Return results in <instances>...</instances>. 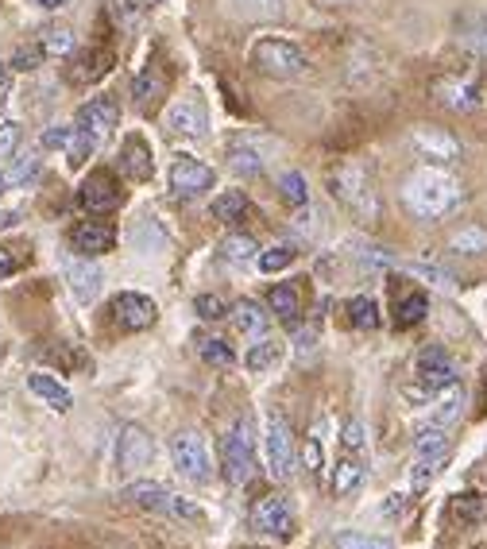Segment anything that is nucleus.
Masks as SVG:
<instances>
[{
	"mask_svg": "<svg viewBox=\"0 0 487 549\" xmlns=\"http://www.w3.org/2000/svg\"><path fill=\"white\" fill-rule=\"evenodd\" d=\"M402 202L414 217L422 221H437L445 213H453L460 202V182L449 171H437V167H422L406 178L402 186Z\"/></svg>",
	"mask_w": 487,
	"mask_h": 549,
	"instance_id": "f257e3e1",
	"label": "nucleus"
},
{
	"mask_svg": "<svg viewBox=\"0 0 487 549\" xmlns=\"http://www.w3.org/2000/svg\"><path fill=\"white\" fill-rule=\"evenodd\" d=\"M329 194L360 221H375L379 217V194H375L372 174L356 163H344L337 171L329 174Z\"/></svg>",
	"mask_w": 487,
	"mask_h": 549,
	"instance_id": "f03ea898",
	"label": "nucleus"
},
{
	"mask_svg": "<svg viewBox=\"0 0 487 549\" xmlns=\"http://www.w3.org/2000/svg\"><path fill=\"white\" fill-rule=\"evenodd\" d=\"M221 461H225L229 484H236V488L252 484V476H256L259 468V453H256V434H252V422H248V418L232 422V430L225 434V441H221Z\"/></svg>",
	"mask_w": 487,
	"mask_h": 549,
	"instance_id": "7ed1b4c3",
	"label": "nucleus"
},
{
	"mask_svg": "<svg viewBox=\"0 0 487 549\" xmlns=\"http://www.w3.org/2000/svg\"><path fill=\"white\" fill-rule=\"evenodd\" d=\"M252 66L259 74H267V78H302L310 70V58H306V51H298L294 43H287V39L267 35V39H259L252 47Z\"/></svg>",
	"mask_w": 487,
	"mask_h": 549,
	"instance_id": "20e7f679",
	"label": "nucleus"
},
{
	"mask_svg": "<svg viewBox=\"0 0 487 549\" xmlns=\"http://www.w3.org/2000/svg\"><path fill=\"white\" fill-rule=\"evenodd\" d=\"M124 499H132L136 507H144V511H155V515H174V519H201V511L190 503V499H182V495H171L163 484H155V480H132L128 488H124Z\"/></svg>",
	"mask_w": 487,
	"mask_h": 549,
	"instance_id": "39448f33",
	"label": "nucleus"
},
{
	"mask_svg": "<svg viewBox=\"0 0 487 549\" xmlns=\"http://www.w3.org/2000/svg\"><path fill=\"white\" fill-rule=\"evenodd\" d=\"M263 453H267V472L275 480H290L294 472V437H290V426L283 414H267L263 418Z\"/></svg>",
	"mask_w": 487,
	"mask_h": 549,
	"instance_id": "423d86ee",
	"label": "nucleus"
},
{
	"mask_svg": "<svg viewBox=\"0 0 487 549\" xmlns=\"http://www.w3.org/2000/svg\"><path fill=\"white\" fill-rule=\"evenodd\" d=\"M151 461H155V437H151V430L136 426V422H124L120 434H116V468L124 476H136V472L151 468Z\"/></svg>",
	"mask_w": 487,
	"mask_h": 549,
	"instance_id": "0eeeda50",
	"label": "nucleus"
},
{
	"mask_svg": "<svg viewBox=\"0 0 487 549\" xmlns=\"http://www.w3.org/2000/svg\"><path fill=\"white\" fill-rule=\"evenodd\" d=\"M171 461L174 468L194 480V484H205L213 476V461H209V449H205V437L194 434V430H178L171 437Z\"/></svg>",
	"mask_w": 487,
	"mask_h": 549,
	"instance_id": "6e6552de",
	"label": "nucleus"
},
{
	"mask_svg": "<svg viewBox=\"0 0 487 549\" xmlns=\"http://www.w3.org/2000/svg\"><path fill=\"white\" fill-rule=\"evenodd\" d=\"M113 318L120 329L140 333V329H151L159 321V306H155V298H147L140 290H120L113 298Z\"/></svg>",
	"mask_w": 487,
	"mask_h": 549,
	"instance_id": "1a4fd4ad",
	"label": "nucleus"
},
{
	"mask_svg": "<svg viewBox=\"0 0 487 549\" xmlns=\"http://www.w3.org/2000/svg\"><path fill=\"white\" fill-rule=\"evenodd\" d=\"M213 182H217L213 167H205L194 155H178L171 163V190L178 198H201L205 190H213Z\"/></svg>",
	"mask_w": 487,
	"mask_h": 549,
	"instance_id": "9d476101",
	"label": "nucleus"
},
{
	"mask_svg": "<svg viewBox=\"0 0 487 549\" xmlns=\"http://www.w3.org/2000/svg\"><path fill=\"white\" fill-rule=\"evenodd\" d=\"M414 376L422 387H430V391H445V387H453L457 383V364H453V356L445 352V348H422L418 352V364H414Z\"/></svg>",
	"mask_w": 487,
	"mask_h": 549,
	"instance_id": "9b49d317",
	"label": "nucleus"
},
{
	"mask_svg": "<svg viewBox=\"0 0 487 549\" xmlns=\"http://www.w3.org/2000/svg\"><path fill=\"white\" fill-rule=\"evenodd\" d=\"M252 530L290 538V534H294V507H290V499H283V495H263L256 507H252Z\"/></svg>",
	"mask_w": 487,
	"mask_h": 549,
	"instance_id": "f8f14e48",
	"label": "nucleus"
},
{
	"mask_svg": "<svg viewBox=\"0 0 487 549\" xmlns=\"http://www.w3.org/2000/svg\"><path fill=\"white\" fill-rule=\"evenodd\" d=\"M433 97H437L445 109H453V113H476V109L484 105L480 86H476L472 78H457V74L437 78V82H433Z\"/></svg>",
	"mask_w": 487,
	"mask_h": 549,
	"instance_id": "ddd939ff",
	"label": "nucleus"
},
{
	"mask_svg": "<svg viewBox=\"0 0 487 549\" xmlns=\"http://www.w3.org/2000/svg\"><path fill=\"white\" fill-rule=\"evenodd\" d=\"M66 287L82 306H89V302H97V294L105 287V271L89 256H74V260H66Z\"/></svg>",
	"mask_w": 487,
	"mask_h": 549,
	"instance_id": "4468645a",
	"label": "nucleus"
},
{
	"mask_svg": "<svg viewBox=\"0 0 487 549\" xmlns=\"http://www.w3.org/2000/svg\"><path fill=\"white\" fill-rule=\"evenodd\" d=\"M116 120H120V109H116L113 97H89L86 105L78 109V116H74V128L93 132L97 140H109L113 128H116Z\"/></svg>",
	"mask_w": 487,
	"mask_h": 549,
	"instance_id": "2eb2a0df",
	"label": "nucleus"
},
{
	"mask_svg": "<svg viewBox=\"0 0 487 549\" xmlns=\"http://www.w3.org/2000/svg\"><path fill=\"white\" fill-rule=\"evenodd\" d=\"M70 244H74V252H78V256L97 260V256L113 252L116 229L113 225H105V221H82V225H74V229H70Z\"/></svg>",
	"mask_w": 487,
	"mask_h": 549,
	"instance_id": "dca6fc26",
	"label": "nucleus"
},
{
	"mask_svg": "<svg viewBox=\"0 0 487 549\" xmlns=\"http://www.w3.org/2000/svg\"><path fill=\"white\" fill-rule=\"evenodd\" d=\"M167 128L178 132V136L201 140L205 128H209V113H205V105H201L198 97H182V101H174L171 109H167Z\"/></svg>",
	"mask_w": 487,
	"mask_h": 549,
	"instance_id": "f3484780",
	"label": "nucleus"
},
{
	"mask_svg": "<svg viewBox=\"0 0 487 549\" xmlns=\"http://www.w3.org/2000/svg\"><path fill=\"white\" fill-rule=\"evenodd\" d=\"M82 205L89 213H109L120 205V182L109 171H93L82 182Z\"/></svg>",
	"mask_w": 487,
	"mask_h": 549,
	"instance_id": "a211bd4d",
	"label": "nucleus"
},
{
	"mask_svg": "<svg viewBox=\"0 0 487 549\" xmlns=\"http://www.w3.org/2000/svg\"><path fill=\"white\" fill-rule=\"evenodd\" d=\"M120 171L128 174L132 182H147L151 174H155V155H151V144H147L144 136H128L124 144H120Z\"/></svg>",
	"mask_w": 487,
	"mask_h": 549,
	"instance_id": "6ab92c4d",
	"label": "nucleus"
},
{
	"mask_svg": "<svg viewBox=\"0 0 487 549\" xmlns=\"http://www.w3.org/2000/svg\"><path fill=\"white\" fill-rule=\"evenodd\" d=\"M364 453H348L344 449L341 457H337V464H333V480H329V488H333V495H352L360 484H364Z\"/></svg>",
	"mask_w": 487,
	"mask_h": 549,
	"instance_id": "aec40b11",
	"label": "nucleus"
},
{
	"mask_svg": "<svg viewBox=\"0 0 487 549\" xmlns=\"http://www.w3.org/2000/svg\"><path fill=\"white\" fill-rule=\"evenodd\" d=\"M167 93V74H163V66H155V62H147L144 70H140V78H136V86H132V97H136V109H144L151 113L155 105H159V97Z\"/></svg>",
	"mask_w": 487,
	"mask_h": 549,
	"instance_id": "412c9836",
	"label": "nucleus"
},
{
	"mask_svg": "<svg viewBox=\"0 0 487 549\" xmlns=\"http://www.w3.org/2000/svg\"><path fill=\"white\" fill-rule=\"evenodd\" d=\"M28 391L31 395H39L43 403L58 410V414H66L70 406H74V395H70V387H62L55 376H47V372H31L28 376Z\"/></svg>",
	"mask_w": 487,
	"mask_h": 549,
	"instance_id": "4be33fe9",
	"label": "nucleus"
},
{
	"mask_svg": "<svg viewBox=\"0 0 487 549\" xmlns=\"http://www.w3.org/2000/svg\"><path fill=\"white\" fill-rule=\"evenodd\" d=\"M414 144L422 155H430V159H441V163H453L460 155V144L449 136V132H437V128H422V132H414Z\"/></svg>",
	"mask_w": 487,
	"mask_h": 549,
	"instance_id": "5701e85b",
	"label": "nucleus"
},
{
	"mask_svg": "<svg viewBox=\"0 0 487 549\" xmlns=\"http://www.w3.org/2000/svg\"><path fill=\"white\" fill-rule=\"evenodd\" d=\"M283 364V345L279 341H271V337H259L256 345L244 352V368L248 372H256V376H263V372H275Z\"/></svg>",
	"mask_w": 487,
	"mask_h": 549,
	"instance_id": "b1692460",
	"label": "nucleus"
},
{
	"mask_svg": "<svg viewBox=\"0 0 487 549\" xmlns=\"http://www.w3.org/2000/svg\"><path fill=\"white\" fill-rule=\"evenodd\" d=\"M267 321H271V314H263V306L252 302V298L236 302V310H232V325H236V333H240V337H263Z\"/></svg>",
	"mask_w": 487,
	"mask_h": 549,
	"instance_id": "393cba45",
	"label": "nucleus"
},
{
	"mask_svg": "<svg viewBox=\"0 0 487 549\" xmlns=\"http://www.w3.org/2000/svg\"><path fill=\"white\" fill-rule=\"evenodd\" d=\"M426 314H430V298L422 290H410V294H402L395 302V325L399 329H414Z\"/></svg>",
	"mask_w": 487,
	"mask_h": 549,
	"instance_id": "a878e982",
	"label": "nucleus"
},
{
	"mask_svg": "<svg viewBox=\"0 0 487 549\" xmlns=\"http://www.w3.org/2000/svg\"><path fill=\"white\" fill-rule=\"evenodd\" d=\"M460 410H464V391L453 383V387H445V391H441V399L433 403L430 426H449V422H457Z\"/></svg>",
	"mask_w": 487,
	"mask_h": 549,
	"instance_id": "bb28decb",
	"label": "nucleus"
},
{
	"mask_svg": "<svg viewBox=\"0 0 487 549\" xmlns=\"http://www.w3.org/2000/svg\"><path fill=\"white\" fill-rule=\"evenodd\" d=\"M256 256L259 248L252 236H240V232H236V236H225V240H221V260L232 263V267H248Z\"/></svg>",
	"mask_w": 487,
	"mask_h": 549,
	"instance_id": "cd10ccee",
	"label": "nucleus"
},
{
	"mask_svg": "<svg viewBox=\"0 0 487 549\" xmlns=\"http://www.w3.org/2000/svg\"><path fill=\"white\" fill-rule=\"evenodd\" d=\"M244 213H248V198H244V190H225V194L213 198V217L225 221V225L244 221Z\"/></svg>",
	"mask_w": 487,
	"mask_h": 549,
	"instance_id": "c85d7f7f",
	"label": "nucleus"
},
{
	"mask_svg": "<svg viewBox=\"0 0 487 549\" xmlns=\"http://www.w3.org/2000/svg\"><path fill=\"white\" fill-rule=\"evenodd\" d=\"M449 248L460 256H480V252H487V229L484 225H464L449 236Z\"/></svg>",
	"mask_w": 487,
	"mask_h": 549,
	"instance_id": "c756f323",
	"label": "nucleus"
},
{
	"mask_svg": "<svg viewBox=\"0 0 487 549\" xmlns=\"http://www.w3.org/2000/svg\"><path fill=\"white\" fill-rule=\"evenodd\" d=\"M267 306H271V314L279 321H294L298 318V290L290 287V283H279V287H271V294H267Z\"/></svg>",
	"mask_w": 487,
	"mask_h": 549,
	"instance_id": "7c9ffc66",
	"label": "nucleus"
},
{
	"mask_svg": "<svg viewBox=\"0 0 487 549\" xmlns=\"http://www.w3.org/2000/svg\"><path fill=\"white\" fill-rule=\"evenodd\" d=\"M294 244H287V240H279V244H271L267 252H259L256 263H259V271L263 275H279V271H287L290 263H294Z\"/></svg>",
	"mask_w": 487,
	"mask_h": 549,
	"instance_id": "2f4dec72",
	"label": "nucleus"
},
{
	"mask_svg": "<svg viewBox=\"0 0 487 549\" xmlns=\"http://www.w3.org/2000/svg\"><path fill=\"white\" fill-rule=\"evenodd\" d=\"M348 321H352V329H379V302L368 294H356L348 302Z\"/></svg>",
	"mask_w": 487,
	"mask_h": 549,
	"instance_id": "473e14b6",
	"label": "nucleus"
},
{
	"mask_svg": "<svg viewBox=\"0 0 487 549\" xmlns=\"http://www.w3.org/2000/svg\"><path fill=\"white\" fill-rule=\"evenodd\" d=\"M418 457H445L449 453V426H426L414 441Z\"/></svg>",
	"mask_w": 487,
	"mask_h": 549,
	"instance_id": "72a5a7b5",
	"label": "nucleus"
},
{
	"mask_svg": "<svg viewBox=\"0 0 487 549\" xmlns=\"http://www.w3.org/2000/svg\"><path fill=\"white\" fill-rule=\"evenodd\" d=\"M333 549H395V542L364 534V530H341V534H333Z\"/></svg>",
	"mask_w": 487,
	"mask_h": 549,
	"instance_id": "f704fd0d",
	"label": "nucleus"
},
{
	"mask_svg": "<svg viewBox=\"0 0 487 549\" xmlns=\"http://www.w3.org/2000/svg\"><path fill=\"white\" fill-rule=\"evenodd\" d=\"M460 39H464V47H472V51L487 55V12L464 16V24H460Z\"/></svg>",
	"mask_w": 487,
	"mask_h": 549,
	"instance_id": "c9c22d12",
	"label": "nucleus"
},
{
	"mask_svg": "<svg viewBox=\"0 0 487 549\" xmlns=\"http://www.w3.org/2000/svg\"><path fill=\"white\" fill-rule=\"evenodd\" d=\"M198 352H201V360L213 364V368H232V364H236V352H232L221 337H201Z\"/></svg>",
	"mask_w": 487,
	"mask_h": 549,
	"instance_id": "e433bc0d",
	"label": "nucleus"
},
{
	"mask_svg": "<svg viewBox=\"0 0 487 549\" xmlns=\"http://www.w3.org/2000/svg\"><path fill=\"white\" fill-rule=\"evenodd\" d=\"M229 163H232V171L236 174H259L263 171V155H259L252 144H236L229 147Z\"/></svg>",
	"mask_w": 487,
	"mask_h": 549,
	"instance_id": "4c0bfd02",
	"label": "nucleus"
},
{
	"mask_svg": "<svg viewBox=\"0 0 487 549\" xmlns=\"http://www.w3.org/2000/svg\"><path fill=\"white\" fill-rule=\"evenodd\" d=\"M244 20H275L283 12V0H229Z\"/></svg>",
	"mask_w": 487,
	"mask_h": 549,
	"instance_id": "58836bf2",
	"label": "nucleus"
},
{
	"mask_svg": "<svg viewBox=\"0 0 487 549\" xmlns=\"http://www.w3.org/2000/svg\"><path fill=\"white\" fill-rule=\"evenodd\" d=\"M453 515L460 522H480L487 515V499L480 492H460L453 499Z\"/></svg>",
	"mask_w": 487,
	"mask_h": 549,
	"instance_id": "ea45409f",
	"label": "nucleus"
},
{
	"mask_svg": "<svg viewBox=\"0 0 487 549\" xmlns=\"http://www.w3.org/2000/svg\"><path fill=\"white\" fill-rule=\"evenodd\" d=\"M109 62H113L109 51H93V55H86L78 62V70H74L70 78H74V82H97V78L109 70Z\"/></svg>",
	"mask_w": 487,
	"mask_h": 549,
	"instance_id": "a19ab883",
	"label": "nucleus"
},
{
	"mask_svg": "<svg viewBox=\"0 0 487 549\" xmlns=\"http://www.w3.org/2000/svg\"><path fill=\"white\" fill-rule=\"evenodd\" d=\"M101 147V140L93 136V132H82V128H74V136H70V144H66V159L78 167V163H86L89 155Z\"/></svg>",
	"mask_w": 487,
	"mask_h": 549,
	"instance_id": "79ce46f5",
	"label": "nucleus"
},
{
	"mask_svg": "<svg viewBox=\"0 0 487 549\" xmlns=\"http://www.w3.org/2000/svg\"><path fill=\"white\" fill-rule=\"evenodd\" d=\"M39 167H43V163H39V155H20V159H12V167H8V171H4V182H8V186H24V182H31V178H35V174H39Z\"/></svg>",
	"mask_w": 487,
	"mask_h": 549,
	"instance_id": "37998d69",
	"label": "nucleus"
},
{
	"mask_svg": "<svg viewBox=\"0 0 487 549\" xmlns=\"http://www.w3.org/2000/svg\"><path fill=\"white\" fill-rule=\"evenodd\" d=\"M279 190H283V198H287L290 205H310V186H306V178L298 171H287L283 178H279Z\"/></svg>",
	"mask_w": 487,
	"mask_h": 549,
	"instance_id": "c03bdc74",
	"label": "nucleus"
},
{
	"mask_svg": "<svg viewBox=\"0 0 487 549\" xmlns=\"http://www.w3.org/2000/svg\"><path fill=\"white\" fill-rule=\"evenodd\" d=\"M441 464H445V457H418L414 472H410L414 492H426V488H430L433 480H437V472H441Z\"/></svg>",
	"mask_w": 487,
	"mask_h": 549,
	"instance_id": "a18cd8bd",
	"label": "nucleus"
},
{
	"mask_svg": "<svg viewBox=\"0 0 487 549\" xmlns=\"http://www.w3.org/2000/svg\"><path fill=\"white\" fill-rule=\"evenodd\" d=\"M194 310H198L201 321L229 318V306H225V298H221V294H198V298H194Z\"/></svg>",
	"mask_w": 487,
	"mask_h": 549,
	"instance_id": "49530a36",
	"label": "nucleus"
},
{
	"mask_svg": "<svg viewBox=\"0 0 487 549\" xmlns=\"http://www.w3.org/2000/svg\"><path fill=\"white\" fill-rule=\"evenodd\" d=\"M341 449H348V453H368V434H364V422H360V418H348V422H344Z\"/></svg>",
	"mask_w": 487,
	"mask_h": 549,
	"instance_id": "de8ad7c7",
	"label": "nucleus"
},
{
	"mask_svg": "<svg viewBox=\"0 0 487 549\" xmlns=\"http://www.w3.org/2000/svg\"><path fill=\"white\" fill-rule=\"evenodd\" d=\"M70 47H74V31L70 28L43 31V51H47V55H66Z\"/></svg>",
	"mask_w": 487,
	"mask_h": 549,
	"instance_id": "09e8293b",
	"label": "nucleus"
},
{
	"mask_svg": "<svg viewBox=\"0 0 487 549\" xmlns=\"http://www.w3.org/2000/svg\"><path fill=\"white\" fill-rule=\"evenodd\" d=\"M20 140H24L20 124H16V120H0V159H12Z\"/></svg>",
	"mask_w": 487,
	"mask_h": 549,
	"instance_id": "8fccbe9b",
	"label": "nucleus"
},
{
	"mask_svg": "<svg viewBox=\"0 0 487 549\" xmlns=\"http://www.w3.org/2000/svg\"><path fill=\"white\" fill-rule=\"evenodd\" d=\"M43 55H47L43 43H35V47H20L16 58H12V70H35V66L43 62Z\"/></svg>",
	"mask_w": 487,
	"mask_h": 549,
	"instance_id": "3c124183",
	"label": "nucleus"
},
{
	"mask_svg": "<svg viewBox=\"0 0 487 549\" xmlns=\"http://www.w3.org/2000/svg\"><path fill=\"white\" fill-rule=\"evenodd\" d=\"M70 136H74V124H55V128H47V132H43V147H51V151L62 147V151H66Z\"/></svg>",
	"mask_w": 487,
	"mask_h": 549,
	"instance_id": "603ef678",
	"label": "nucleus"
},
{
	"mask_svg": "<svg viewBox=\"0 0 487 549\" xmlns=\"http://www.w3.org/2000/svg\"><path fill=\"white\" fill-rule=\"evenodd\" d=\"M8 93H12V66L0 62V109L8 105Z\"/></svg>",
	"mask_w": 487,
	"mask_h": 549,
	"instance_id": "864d4df0",
	"label": "nucleus"
},
{
	"mask_svg": "<svg viewBox=\"0 0 487 549\" xmlns=\"http://www.w3.org/2000/svg\"><path fill=\"white\" fill-rule=\"evenodd\" d=\"M306 464H310V472H321V445H317V437H310L306 441Z\"/></svg>",
	"mask_w": 487,
	"mask_h": 549,
	"instance_id": "5fc2aeb1",
	"label": "nucleus"
},
{
	"mask_svg": "<svg viewBox=\"0 0 487 549\" xmlns=\"http://www.w3.org/2000/svg\"><path fill=\"white\" fill-rule=\"evenodd\" d=\"M402 511H406V495H387V503H383V515H387V519H395V515H402Z\"/></svg>",
	"mask_w": 487,
	"mask_h": 549,
	"instance_id": "6e6d98bb",
	"label": "nucleus"
},
{
	"mask_svg": "<svg viewBox=\"0 0 487 549\" xmlns=\"http://www.w3.org/2000/svg\"><path fill=\"white\" fill-rule=\"evenodd\" d=\"M16 271V260H12V252L8 248H0V279H8Z\"/></svg>",
	"mask_w": 487,
	"mask_h": 549,
	"instance_id": "4d7b16f0",
	"label": "nucleus"
},
{
	"mask_svg": "<svg viewBox=\"0 0 487 549\" xmlns=\"http://www.w3.org/2000/svg\"><path fill=\"white\" fill-rule=\"evenodd\" d=\"M31 4H35V8H47V12H51V8H62V4H70V0H31Z\"/></svg>",
	"mask_w": 487,
	"mask_h": 549,
	"instance_id": "13d9d810",
	"label": "nucleus"
},
{
	"mask_svg": "<svg viewBox=\"0 0 487 549\" xmlns=\"http://www.w3.org/2000/svg\"><path fill=\"white\" fill-rule=\"evenodd\" d=\"M4 190H8V182H4V174H0V194H4Z\"/></svg>",
	"mask_w": 487,
	"mask_h": 549,
	"instance_id": "bf43d9fd",
	"label": "nucleus"
},
{
	"mask_svg": "<svg viewBox=\"0 0 487 549\" xmlns=\"http://www.w3.org/2000/svg\"><path fill=\"white\" fill-rule=\"evenodd\" d=\"M325 4H348V0H325Z\"/></svg>",
	"mask_w": 487,
	"mask_h": 549,
	"instance_id": "052dcab7",
	"label": "nucleus"
}]
</instances>
